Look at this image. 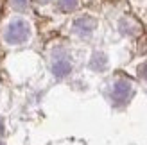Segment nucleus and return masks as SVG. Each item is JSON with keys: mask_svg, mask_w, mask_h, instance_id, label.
I'll return each instance as SVG.
<instances>
[{"mask_svg": "<svg viewBox=\"0 0 147 145\" xmlns=\"http://www.w3.org/2000/svg\"><path fill=\"white\" fill-rule=\"evenodd\" d=\"M29 34H31V27L25 20H13L5 29V34H4V40L11 45H18V43H24L27 41Z\"/></svg>", "mask_w": 147, "mask_h": 145, "instance_id": "f257e3e1", "label": "nucleus"}, {"mask_svg": "<svg viewBox=\"0 0 147 145\" xmlns=\"http://www.w3.org/2000/svg\"><path fill=\"white\" fill-rule=\"evenodd\" d=\"M93 27H95V20L90 18V16H81L79 20H76V31L81 32V34L92 32Z\"/></svg>", "mask_w": 147, "mask_h": 145, "instance_id": "f03ea898", "label": "nucleus"}, {"mask_svg": "<svg viewBox=\"0 0 147 145\" xmlns=\"http://www.w3.org/2000/svg\"><path fill=\"white\" fill-rule=\"evenodd\" d=\"M68 70H70V64L67 61H57L54 64V74L56 75H65V74H68Z\"/></svg>", "mask_w": 147, "mask_h": 145, "instance_id": "7ed1b4c3", "label": "nucleus"}, {"mask_svg": "<svg viewBox=\"0 0 147 145\" xmlns=\"http://www.w3.org/2000/svg\"><path fill=\"white\" fill-rule=\"evenodd\" d=\"M79 4V0H59V9L61 11H72L76 9Z\"/></svg>", "mask_w": 147, "mask_h": 145, "instance_id": "20e7f679", "label": "nucleus"}, {"mask_svg": "<svg viewBox=\"0 0 147 145\" xmlns=\"http://www.w3.org/2000/svg\"><path fill=\"white\" fill-rule=\"evenodd\" d=\"M29 2H31V0H11V4L16 7V9H27Z\"/></svg>", "mask_w": 147, "mask_h": 145, "instance_id": "39448f33", "label": "nucleus"}]
</instances>
